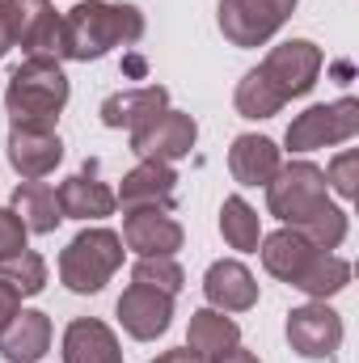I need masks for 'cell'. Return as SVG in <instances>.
Returning <instances> with one entry per match:
<instances>
[{
	"label": "cell",
	"instance_id": "52a82bcc",
	"mask_svg": "<svg viewBox=\"0 0 359 363\" xmlns=\"http://www.w3.org/2000/svg\"><path fill=\"white\" fill-rule=\"evenodd\" d=\"M359 135V101L355 97H338V101H326V106H309L304 114H296L287 123V152H317V148H338V144H351Z\"/></svg>",
	"mask_w": 359,
	"mask_h": 363
},
{
	"label": "cell",
	"instance_id": "484cf974",
	"mask_svg": "<svg viewBox=\"0 0 359 363\" xmlns=\"http://www.w3.org/2000/svg\"><path fill=\"white\" fill-rule=\"evenodd\" d=\"M326 186L338 194V199H355L359 194V152L355 148H343L334 161H330V169H326Z\"/></svg>",
	"mask_w": 359,
	"mask_h": 363
},
{
	"label": "cell",
	"instance_id": "d4e9b609",
	"mask_svg": "<svg viewBox=\"0 0 359 363\" xmlns=\"http://www.w3.org/2000/svg\"><path fill=\"white\" fill-rule=\"evenodd\" d=\"M131 283H144V287L178 296L182 287H186V271L178 267V258H140L131 267Z\"/></svg>",
	"mask_w": 359,
	"mask_h": 363
},
{
	"label": "cell",
	"instance_id": "5bb4252c",
	"mask_svg": "<svg viewBox=\"0 0 359 363\" xmlns=\"http://www.w3.org/2000/svg\"><path fill=\"white\" fill-rule=\"evenodd\" d=\"M203 296H207V308H220V313H250L258 304V279L250 274L245 262L237 258H220L211 262L203 274Z\"/></svg>",
	"mask_w": 359,
	"mask_h": 363
},
{
	"label": "cell",
	"instance_id": "cb8c5ba5",
	"mask_svg": "<svg viewBox=\"0 0 359 363\" xmlns=\"http://www.w3.org/2000/svg\"><path fill=\"white\" fill-rule=\"evenodd\" d=\"M0 279L17 291V296H38L47 287V258L34 250H21L13 258H0Z\"/></svg>",
	"mask_w": 359,
	"mask_h": 363
},
{
	"label": "cell",
	"instance_id": "30bf717a",
	"mask_svg": "<svg viewBox=\"0 0 359 363\" xmlns=\"http://www.w3.org/2000/svg\"><path fill=\"white\" fill-rule=\"evenodd\" d=\"M194 140H199V123L186 110H161L144 127L131 131V152L140 161H165V165H174L182 157H190Z\"/></svg>",
	"mask_w": 359,
	"mask_h": 363
},
{
	"label": "cell",
	"instance_id": "d6986e66",
	"mask_svg": "<svg viewBox=\"0 0 359 363\" xmlns=\"http://www.w3.org/2000/svg\"><path fill=\"white\" fill-rule=\"evenodd\" d=\"M279 165H283V152H279V144L267 140V135L245 131L228 148V174L241 182V186H267L279 174Z\"/></svg>",
	"mask_w": 359,
	"mask_h": 363
},
{
	"label": "cell",
	"instance_id": "f1b7e54d",
	"mask_svg": "<svg viewBox=\"0 0 359 363\" xmlns=\"http://www.w3.org/2000/svg\"><path fill=\"white\" fill-rule=\"evenodd\" d=\"M153 363H203L190 347H174V351H165V355H157Z\"/></svg>",
	"mask_w": 359,
	"mask_h": 363
},
{
	"label": "cell",
	"instance_id": "7c38bea8",
	"mask_svg": "<svg viewBox=\"0 0 359 363\" xmlns=\"http://www.w3.org/2000/svg\"><path fill=\"white\" fill-rule=\"evenodd\" d=\"M118 325L136 342L161 338L174 325V296L170 291H157V287H144V283H131L118 296Z\"/></svg>",
	"mask_w": 359,
	"mask_h": 363
},
{
	"label": "cell",
	"instance_id": "7a4b0ae2",
	"mask_svg": "<svg viewBox=\"0 0 359 363\" xmlns=\"http://www.w3.org/2000/svg\"><path fill=\"white\" fill-rule=\"evenodd\" d=\"M321 47L309 43V38H287L279 47H270V55L237 81V93H233V106L241 118H275L292 97H304V93L317 85L321 77Z\"/></svg>",
	"mask_w": 359,
	"mask_h": 363
},
{
	"label": "cell",
	"instance_id": "83f0119b",
	"mask_svg": "<svg viewBox=\"0 0 359 363\" xmlns=\"http://www.w3.org/2000/svg\"><path fill=\"white\" fill-rule=\"evenodd\" d=\"M17 313H21V296H17V291H13V287L0 279V330H4V325L17 317Z\"/></svg>",
	"mask_w": 359,
	"mask_h": 363
},
{
	"label": "cell",
	"instance_id": "4fadbf2b",
	"mask_svg": "<svg viewBox=\"0 0 359 363\" xmlns=\"http://www.w3.org/2000/svg\"><path fill=\"white\" fill-rule=\"evenodd\" d=\"M174 194H178L174 165H165V161H140L136 169L123 174V186L114 190V203L123 211H131V207H161V211H170Z\"/></svg>",
	"mask_w": 359,
	"mask_h": 363
},
{
	"label": "cell",
	"instance_id": "4316f807",
	"mask_svg": "<svg viewBox=\"0 0 359 363\" xmlns=\"http://www.w3.org/2000/svg\"><path fill=\"white\" fill-rule=\"evenodd\" d=\"M26 224H21V216L13 211V207H0V258H13V254H21L26 250Z\"/></svg>",
	"mask_w": 359,
	"mask_h": 363
},
{
	"label": "cell",
	"instance_id": "e0dca14e",
	"mask_svg": "<svg viewBox=\"0 0 359 363\" xmlns=\"http://www.w3.org/2000/svg\"><path fill=\"white\" fill-rule=\"evenodd\" d=\"M161 110H170V89L165 85H140V89H123V93H110L106 101H101V123L110 127V131H136V127H144L153 114H161Z\"/></svg>",
	"mask_w": 359,
	"mask_h": 363
},
{
	"label": "cell",
	"instance_id": "f546056e",
	"mask_svg": "<svg viewBox=\"0 0 359 363\" xmlns=\"http://www.w3.org/2000/svg\"><path fill=\"white\" fill-rule=\"evenodd\" d=\"M216 363H263V359H258L254 351H245V347H233L228 355H220V359H216Z\"/></svg>",
	"mask_w": 359,
	"mask_h": 363
},
{
	"label": "cell",
	"instance_id": "6da1fadb",
	"mask_svg": "<svg viewBox=\"0 0 359 363\" xmlns=\"http://www.w3.org/2000/svg\"><path fill=\"white\" fill-rule=\"evenodd\" d=\"M267 211L275 220H283L287 228L304 233L317 250H338L347 241V211L338 203H330V186L326 169L313 161H287L279 165V174L267 182Z\"/></svg>",
	"mask_w": 359,
	"mask_h": 363
},
{
	"label": "cell",
	"instance_id": "8992f818",
	"mask_svg": "<svg viewBox=\"0 0 359 363\" xmlns=\"http://www.w3.org/2000/svg\"><path fill=\"white\" fill-rule=\"evenodd\" d=\"M123 237L114 228H85L60 254V283L77 296H97L123 267Z\"/></svg>",
	"mask_w": 359,
	"mask_h": 363
},
{
	"label": "cell",
	"instance_id": "7402d4cb",
	"mask_svg": "<svg viewBox=\"0 0 359 363\" xmlns=\"http://www.w3.org/2000/svg\"><path fill=\"white\" fill-rule=\"evenodd\" d=\"M9 207L21 216L26 233H38V237L55 233L60 220H64L60 199H55V186H47V182H21V186L13 190V203H9Z\"/></svg>",
	"mask_w": 359,
	"mask_h": 363
},
{
	"label": "cell",
	"instance_id": "2e32d148",
	"mask_svg": "<svg viewBox=\"0 0 359 363\" xmlns=\"http://www.w3.org/2000/svg\"><path fill=\"white\" fill-rule=\"evenodd\" d=\"M55 199H60V211L64 220H106L118 203H114V190L97 178V165H85L81 174L64 178L55 186Z\"/></svg>",
	"mask_w": 359,
	"mask_h": 363
},
{
	"label": "cell",
	"instance_id": "ffe728a7",
	"mask_svg": "<svg viewBox=\"0 0 359 363\" xmlns=\"http://www.w3.org/2000/svg\"><path fill=\"white\" fill-rule=\"evenodd\" d=\"M64 363H123V347L106 321L77 317L64 330Z\"/></svg>",
	"mask_w": 359,
	"mask_h": 363
},
{
	"label": "cell",
	"instance_id": "277c9868",
	"mask_svg": "<svg viewBox=\"0 0 359 363\" xmlns=\"http://www.w3.org/2000/svg\"><path fill=\"white\" fill-rule=\"evenodd\" d=\"M144 38V13L136 4L81 0L60 17V60L89 64L110 55L114 47H131Z\"/></svg>",
	"mask_w": 359,
	"mask_h": 363
},
{
	"label": "cell",
	"instance_id": "3957f363",
	"mask_svg": "<svg viewBox=\"0 0 359 363\" xmlns=\"http://www.w3.org/2000/svg\"><path fill=\"white\" fill-rule=\"evenodd\" d=\"M258 245H263V267H267V274L292 283L309 300H330V296H338L351 283V262L347 258L317 250L304 233H296L287 224L279 233L263 237Z\"/></svg>",
	"mask_w": 359,
	"mask_h": 363
},
{
	"label": "cell",
	"instance_id": "603a6c76",
	"mask_svg": "<svg viewBox=\"0 0 359 363\" xmlns=\"http://www.w3.org/2000/svg\"><path fill=\"white\" fill-rule=\"evenodd\" d=\"M220 233L233 250L241 254H258V241H263V220L258 211L241 199V194H228L224 207H220Z\"/></svg>",
	"mask_w": 359,
	"mask_h": 363
},
{
	"label": "cell",
	"instance_id": "44dd1931",
	"mask_svg": "<svg viewBox=\"0 0 359 363\" xmlns=\"http://www.w3.org/2000/svg\"><path fill=\"white\" fill-rule=\"evenodd\" d=\"M186 347L203 363H216L220 355H228L233 347H241V325L233 317H224L220 308H199V313H190Z\"/></svg>",
	"mask_w": 359,
	"mask_h": 363
},
{
	"label": "cell",
	"instance_id": "9c48e42d",
	"mask_svg": "<svg viewBox=\"0 0 359 363\" xmlns=\"http://www.w3.org/2000/svg\"><path fill=\"white\" fill-rule=\"evenodd\" d=\"M287 347L300 359H334L343 347V317L326 300H309L287 313Z\"/></svg>",
	"mask_w": 359,
	"mask_h": 363
},
{
	"label": "cell",
	"instance_id": "5b68a950",
	"mask_svg": "<svg viewBox=\"0 0 359 363\" xmlns=\"http://www.w3.org/2000/svg\"><path fill=\"white\" fill-rule=\"evenodd\" d=\"M68 77L60 68V60L47 55H26L21 68H13L9 85H4V110H9V127H30V131H55L64 106H68Z\"/></svg>",
	"mask_w": 359,
	"mask_h": 363
},
{
	"label": "cell",
	"instance_id": "ac0fdd59",
	"mask_svg": "<svg viewBox=\"0 0 359 363\" xmlns=\"http://www.w3.org/2000/svg\"><path fill=\"white\" fill-rule=\"evenodd\" d=\"M51 351V317L38 308H21L0 330V359L9 363H38Z\"/></svg>",
	"mask_w": 359,
	"mask_h": 363
},
{
	"label": "cell",
	"instance_id": "8fae6325",
	"mask_svg": "<svg viewBox=\"0 0 359 363\" xmlns=\"http://www.w3.org/2000/svg\"><path fill=\"white\" fill-rule=\"evenodd\" d=\"M123 245L140 258H174L186 245L182 224L161 207H131L123 211Z\"/></svg>",
	"mask_w": 359,
	"mask_h": 363
},
{
	"label": "cell",
	"instance_id": "9a60e30c",
	"mask_svg": "<svg viewBox=\"0 0 359 363\" xmlns=\"http://www.w3.org/2000/svg\"><path fill=\"white\" fill-rule=\"evenodd\" d=\"M64 161V140L55 131H30V127H9V165L26 182H43L55 174Z\"/></svg>",
	"mask_w": 359,
	"mask_h": 363
},
{
	"label": "cell",
	"instance_id": "ba28073f",
	"mask_svg": "<svg viewBox=\"0 0 359 363\" xmlns=\"http://www.w3.org/2000/svg\"><path fill=\"white\" fill-rule=\"evenodd\" d=\"M296 0H220V34L233 47H267L287 26Z\"/></svg>",
	"mask_w": 359,
	"mask_h": 363
}]
</instances>
